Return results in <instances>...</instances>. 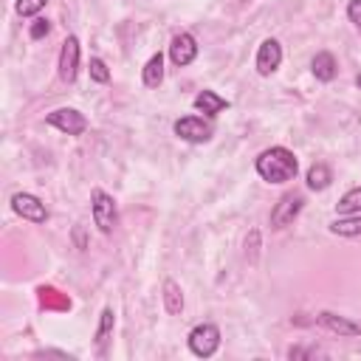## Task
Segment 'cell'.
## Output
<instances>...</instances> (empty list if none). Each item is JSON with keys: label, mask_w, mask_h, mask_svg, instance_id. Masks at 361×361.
<instances>
[{"label": "cell", "mask_w": 361, "mask_h": 361, "mask_svg": "<svg viewBox=\"0 0 361 361\" xmlns=\"http://www.w3.org/2000/svg\"><path fill=\"white\" fill-rule=\"evenodd\" d=\"M217 347H220V330H217V324L203 322V324L192 327V333H189V350L197 358H212L217 353Z\"/></svg>", "instance_id": "obj_3"}, {"label": "cell", "mask_w": 361, "mask_h": 361, "mask_svg": "<svg viewBox=\"0 0 361 361\" xmlns=\"http://www.w3.org/2000/svg\"><path fill=\"white\" fill-rule=\"evenodd\" d=\"M164 307L166 313H180L183 310V293H180V285L175 279H166L164 282Z\"/></svg>", "instance_id": "obj_16"}, {"label": "cell", "mask_w": 361, "mask_h": 361, "mask_svg": "<svg viewBox=\"0 0 361 361\" xmlns=\"http://www.w3.org/2000/svg\"><path fill=\"white\" fill-rule=\"evenodd\" d=\"M212 133H214V124L203 116H183L175 121V135L189 144H203L212 138Z\"/></svg>", "instance_id": "obj_4"}, {"label": "cell", "mask_w": 361, "mask_h": 361, "mask_svg": "<svg viewBox=\"0 0 361 361\" xmlns=\"http://www.w3.org/2000/svg\"><path fill=\"white\" fill-rule=\"evenodd\" d=\"M59 79L62 82H76V73H79V39L71 34L65 42H62V51H59Z\"/></svg>", "instance_id": "obj_8"}, {"label": "cell", "mask_w": 361, "mask_h": 361, "mask_svg": "<svg viewBox=\"0 0 361 361\" xmlns=\"http://www.w3.org/2000/svg\"><path fill=\"white\" fill-rule=\"evenodd\" d=\"M195 107L203 113V116H217V113H223L226 107H228V102L223 99V96H217L214 90H203V93H197L195 96Z\"/></svg>", "instance_id": "obj_13"}, {"label": "cell", "mask_w": 361, "mask_h": 361, "mask_svg": "<svg viewBox=\"0 0 361 361\" xmlns=\"http://www.w3.org/2000/svg\"><path fill=\"white\" fill-rule=\"evenodd\" d=\"M45 121H48L51 127L68 133V135H82V133L87 130V118H85L79 110H73V107H59V110L48 113Z\"/></svg>", "instance_id": "obj_6"}, {"label": "cell", "mask_w": 361, "mask_h": 361, "mask_svg": "<svg viewBox=\"0 0 361 361\" xmlns=\"http://www.w3.org/2000/svg\"><path fill=\"white\" fill-rule=\"evenodd\" d=\"M330 231L333 234H341V237H355V234H361V214H355V217H341V220H333L330 223Z\"/></svg>", "instance_id": "obj_19"}, {"label": "cell", "mask_w": 361, "mask_h": 361, "mask_svg": "<svg viewBox=\"0 0 361 361\" xmlns=\"http://www.w3.org/2000/svg\"><path fill=\"white\" fill-rule=\"evenodd\" d=\"M279 62H282V45L274 37L262 39V45L257 51V73L259 76H271L279 68Z\"/></svg>", "instance_id": "obj_10"}, {"label": "cell", "mask_w": 361, "mask_h": 361, "mask_svg": "<svg viewBox=\"0 0 361 361\" xmlns=\"http://www.w3.org/2000/svg\"><path fill=\"white\" fill-rule=\"evenodd\" d=\"M316 322L322 327H327L330 333H338V336H358L361 333V324H355V322H350V319H344L338 313H330V310H322L316 316Z\"/></svg>", "instance_id": "obj_11"}, {"label": "cell", "mask_w": 361, "mask_h": 361, "mask_svg": "<svg viewBox=\"0 0 361 361\" xmlns=\"http://www.w3.org/2000/svg\"><path fill=\"white\" fill-rule=\"evenodd\" d=\"M11 209H14L23 220H31V223H45V220H48L45 203H42L39 197L28 195V192H17V195L11 197Z\"/></svg>", "instance_id": "obj_7"}, {"label": "cell", "mask_w": 361, "mask_h": 361, "mask_svg": "<svg viewBox=\"0 0 361 361\" xmlns=\"http://www.w3.org/2000/svg\"><path fill=\"white\" fill-rule=\"evenodd\" d=\"M164 82V54L158 51V54H152L149 59H147V65H144V85L147 87H158Z\"/></svg>", "instance_id": "obj_14"}, {"label": "cell", "mask_w": 361, "mask_h": 361, "mask_svg": "<svg viewBox=\"0 0 361 361\" xmlns=\"http://www.w3.org/2000/svg\"><path fill=\"white\" fill-rule=\"evenodd\" d=\"M90 212H93V223L99 226L102 234H110L118 226V206H116L113 195H107L104 189L90 192Z\"/></svg>", "instance_id": "obj_2"}, {"label": "cell", "mask_w": 361, "mask_h": 361, "mask_svg": "<svg viewBox=\"0 0 361 361\" xmlns=\"http://www.w3.org/2000/svg\"><path fill=\"white\" fill-rule=\"evenodd\" d=\"M310 71H313V76H316L319 82H330V79H336V73H338L336 56H333L330 51H319V54L313 56V62H310Z\"/></svg>", "instance_id": "obj_12"}, {"label": "cell", "mask_w": 361, "mask_h": 361, "mask_svg": "<svg viewBox=\"0 0 361 361\" xmlns=\"http://www.w3.org/2000/svg\"><path fill=\"white\" fill-rule=\"evenodd\" d=\"M336 212L338 214H361V186L344 192L341 200L336 203Z\"/></svg>", "instance_id": "obj_18"}, {"label": "cell", "mask_w": 361, "mask_h": 361, "mask_svg": "<svg viewBox=\"0 0 361 361\" xmlns=\"http://www.w3.org/2000/svg\"><path fill=\"white\" fill-rule=\"evenodd\" d=\"M355 85H358V87H361V73H358V76H355Z\"/></svg>", "instance_id": "obj_24"}, {"label": "cell", "mask_w": 361, "mask_h": 361, "mask_svg": "<svg viewBox=\"0 0 361 361\" xmlns=\"http://www.w3.org/2000/svg\"><path fill=\"white\" fill-rule=\"evenodd\" d=\"M45 3L48 0H17V14L20 17H34V14H39L45 8Z\"/></svg>", "instance_id": "obj_20"}, {"label": "cell", "mask_w": 361, "mask_h": 361, "mask_svg": "<svg viewBox=\"0 0 361 361\" xmlns=\"http://www.w3.org/2000/svg\"><path fill=\"white\" fill-rule=\"evenodd\" d=\"M51 31V23L45 20V17H37L34 23H31V28H28V34H31V39H39V37H45Z\"/></svg>", "instance_id": "obj_22"}, {"label": "cell", "mask_w": 361, "mask_h": 361, "mask_svg": "<svg viewBox=\"0 0 361 361\" xmlns=\"http://www.w3.org/2000/svg\"><path fill=\"white\" fill-rule=\"evenodd\" d=\"M330 180H333V172H330L327 164H313V166L307 169V189L322 192V189L330 186Z\"/></svg>", "instance_id": "obj_15"}, {"label": "cell", "mask_w": 361, "mask_h": 361, "mask_svg": "<svg viewBox=\"0 0 361 361\" xmlns=\"http://www.w3.org/2000/svg\"><path fill=\"white\" fill-rule=\"evenodd\" d=\"M302 206H305V197H302L299 192L282 195V197L276 200V206L271 209V228H285L288 223H293V220L299 217Z\"/></svg>", "instance_id": "obj_5"}, {"label": "cell", "mask_w": 361, "mask_h": 361, "mask_svg": "<svg viewBox=\"0 0 361 361\" xmlns=\"http://www.w3.org/2000/svg\"><path fill=\"white\" fill-rule=\"evenodd\" d=\"M90 79H93V82H102V85L110 82V71H107V65H104L99 56L90 59Z\"/></svg>", "instance_id": "obj_21"}, {"label": "cell", "mask_w": 361, "mask_h": 361, "mask_svg": "<svg viewBox=\"0 0 361 361\" xmlns=\"http://www.w3.org/2000/svg\"><path fill=\"white\" fill-rule=\"evenodd\" d=\"M113 322H116V313L113 307H104L102 310V322H99V330H96V350L104 353L107 341H110V333H113Z\"/></svg>", "instance_id": "obj_17"}, {"label": "cell", "mask_w": 361, "mask_h": 361, "mask_svg": "<svg viewBox=\"0 0 361 361\" xmlns=\"http://www.w3.org/2000/svg\"><path fill=\"white\" fill-rule=\"evenodd\" d=\"M296 169H299V161L285 147H271L257 158V172L268 183H288L296 178Z\"/></svg>", "instance_id": "obj_1"}, {"label": "cell", "mask_w": 361, "mask_h": 361, "mask_svg": "<svg viewBox=\"0 0 361 361\" xmlns=\"http://www.w3.org/2000/svg\"><path fill=\"white\" fill-rule=\"evenodd\" d=\"M195 56H197V42H195V37L186 34V31L175 34L172 42H169V59H172L178 68H186V65L195 62Z\"/></svg>", "instance_id": "obj_9"}, {"label": "cell", "mask_w": 361, "mask_h": 361, "mask_svg": "<svg viewBox=\"0 0 361 361\" xmlns=\"http://www.w3.org/2000/svg\"><path fill=\"white\" fill-rule=\"evenodd\" d=\"M347 17H350V23L361 31V0H350V3H347Z\"/></svg>", "instance_id": "obj_23"}]
</instances>
